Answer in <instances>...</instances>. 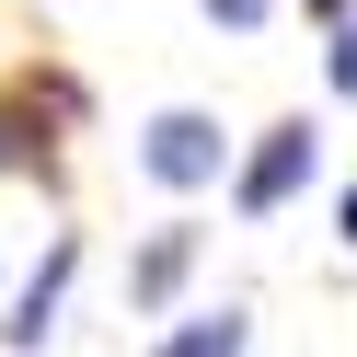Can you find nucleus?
<instances>
[{"label":"nucleus","mask_w":357,"mask_h":357,"mask_svg":"<svg viewBox=\"0 0 357 357\" xmlns=\"http://www.w3.org/2000/svg\"><path fill=\"white\" fill-rule=\"evenodd\" d=\"M242 346H254V323H242V311H196V323L162 334L150 357H242Z\"/></svg>","instance_id":"nucleus-5"},{"label":"nucleus","mask_w":357,"mask_h":357,"mask_svg":"<svg viewBox=\"0 0 357 357\" xmlns=\"http://www.w3.org/2000/svg\"><path fill=\"white\" fill-rule=\"evenodd\" d=\"M185 265H196V231H162V242L139 254V277H127V300H139V311H162L173 288H185Z\"/></svg>","instance_id":"nucleus-4"},{"label":"nucleus","mask_w":357,"mask_h":357,"mask_svg":"<svg viewBox=\"0 0 357 357\" xmlns=\"http://www.w3.org/2000/svg\"><path fill=\"white\" fill-rule=\"evenodd\" d=\"M334 93L357 104V12H346V24H334Z\"/></svg>","instance_id":"nucleus-7"},{"label":"nucleus","mask_w":357,"mask_h":357,"mask_svg":"<svg viewBox=\"0 0 357 357\" xmlns=\"http://www.w3.org/2000/svg\"><path fill=\"white\" fill-rule=\"evenodd\" d=\"M346 242H357V185H346Z\"/></svg>","instance_id":"nucleus-10"},{"label":"nucleus","mask_w":357,"mask_h":357,"mask_svg":"<svg viewBox=\"0 0 357 357\" xmlns=\"http://www.w3.org/2000/svg\"><path fill=\"white\" fill-rule=\"evenodd\" d=\"M208 24H231V35H254V24H265V0H208Z\"/></svg>","instance_id":"nucleus-8"},{"label":"nucleus","mask_w":357,"mask_h":357,"mask_svg":"<svg viewBox=\"0 0 357 357\" xmlns=\"http://www.w3.org/2000/svg\"><path fill=\"white\" fill-rule=\"evenodd\" d=\"M311 162H323V139H311V116H277V127H265V150H254V162L231 173V208H242V219H277L288 196L311 185Z\"/></svg>","instance_id":"nucleus-1"},{"label":"nucleus","mask_w":357,"mask_h":357,"mask_svg":"<svg viewBox=\"0 0 357 357\" xmlns=\"http://www.w3.org/2000/svg\"><path fill=\"white\" fill-rule=\"evenodd\" d=\"M70 265H81V242H47V265L24 277V300H12V346H47V323H58V300H70Z\"/></svg>","instance_id":"nucleus-3"},{"label":"nucleus","mask_w":357,"mask_h":357,"mask_svg":"<svg viewBox=\"0 0 357 357\" xmlns=\"http://www.w3.org/2000/svg\"><path fill=\"white\" fill-rule=\"evenodd\" d=\"M219 162H231V139H219L208 116H196V104H173V116H150V139H139V173L150 185H219Z\"/></svg>","instance_id":"nucleus-2"},{"label":"nucleus","mask_w":357,"mask_h":357,"mask_svg":"<svg viewBox=\"0 0 357 357\" xmlns=\"http://www.w3.org/2000/svg\"><path fill=\"white\" fill-rule=\"evenodd\" d=\"M300 12H311V24H346V12H357V0H300Z\"/></svg>","instance_id":"nucleus-9"},{"label":"nucleus","mask_w":357,"mask_h":357,"mask_svg":"<svg viewBox=\"0 0 357 357\" xmlns=\"http://www.w3.org/2000/svg\"><path fill=\"white\" fill-rule=\"evenodd\" d=\"M47 162V116H24V104H0V173Z\"/></svg>","instance_id":"nucleus-6"}]
</instances>
